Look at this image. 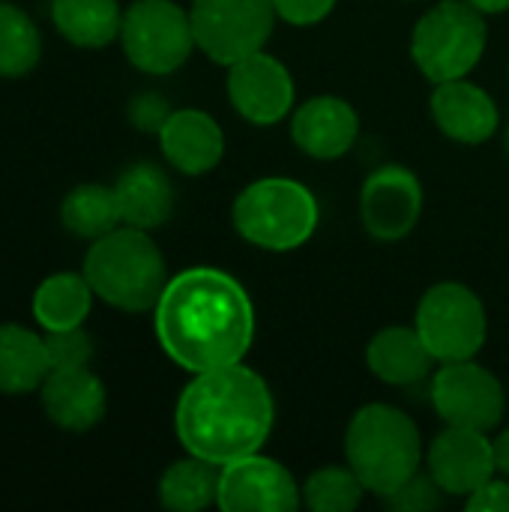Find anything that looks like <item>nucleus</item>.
Masks as SVG:
<instances>
[{"label":"nucleus","mask_w":509,"mask_h":512,"mask_svg":"<svg viewBox=\"0 0 509 512\" xmlns=\"http://www.w3.org/2000/svg\"><path fill=\"white\" fill-rule=\"evenodd\" d=\"M162 351L186 372L234 366L255 336V309L246 288L213 267H192L168 279L156 303Z\"/></svg>","instance_id":"obj_1"},{"label":"nucleus","mask_w":509,"mask_h":512,"mask_svg":"<svg viewBox=\"0 0 509 512\" xmlns=\"http://www.w3.org/2000/svg\"><path fill=\"white\" fill-rule=\"evenodd\" d=\"M273 417L267 381L234 363L192 378L177 402L174 426L189 456L228 465L261 450L273 432Z\"/></svg>","instance_id":"obj_2"},{"label":"nucleus","mask_w":509,"mask_h":512,"mask_svg":"<svg viewBox=\"0 0 509 512\" xmlns=\"http://www.w3.org/2000/svg\"><path fill=\"white\" fill-rule=\"evenodd\" d=\"M84 276L96 297L123 312L156 309L168 276L165 258L141 228H114L84 258Z\"/></svg>","instance_id":"obj_3"},{"label":"nucleus","mask_w":509,"mask_h":512,"mask_svg":"<svg viewBox=\"0 0 509 512\" xmlns=\"http://www.w3.org/2000/svg\"><path fill=\"white\" fill-rule=\"evenodd\" d=\"M345 456L366 492L387 498L417 474L423 444L408 414L393 405H366L348 426Z\"/></svg>","instance_id":"obj_4"},{"label":"nucleus","mask_w":509,"mask_h":512,"mask_svg":"<svg viewBox=\"0 0 509 512\" xmlns=\"http://www.w3.org/2000/svg\"><path fill=\"white\" fill-rule=\"evenodd\" d=\"M234 228L252 246L291 252L318 228L315 195L288 177H264L249 183L234 201Z\"/></svg>","instance_id":"obj_5"},{"label":"nucleus","mask_w":509,"mask_h":512,"mask_svg":"<svg viewBox=\"0 0 509 512\" xmlns=\"http://www.w3.org/2000/svg\"><path fill=\"white\" fill-rule=\"evenodd\" d=\"M486 39L489 30L480 9L468 0H444L417 21L411 57L429 81H456L480 63Z\"/></svg>","instance_id":"obj_6"},{"label":"nucleus","mask_w":509,"mask_h":512,"mask_svg":"<svg viewBox=\"0 0 509 512\" xmlns=\"http://www.w3.org/2000/svg\"><path fill=\"white\" fill-rule=\"evenodd\" d=\"M414 327L432 357L441 363L474 360L489 333L483 300L459 282H441L429 288L417 306Z\"/></svg>","instance_id":"obj_7"},{"label":"nucleus","mask_w":509,"mask_h":512,"mask_svg":"<svg viewBox=\"0 0 509 512\" xmlns=\"http://www.w3.org/2000/svg\"><path fill=\"white\" fill-rule=\"evenodd\" d=\"M120 39L129 63L147 75L177 72L195 48L192 18L174 0H135L123 12Z\"/></svg>","instance_id":"obj_8"},{"label":"nucleus","mask_w":509,"mask_h":512,"mask_svg":"<svg viewBox=\"0 0 509 512\" xmlns=\"http://www.w3.org/2000/svg\"><path fill=\"white\" fill-rule=\"evenodd\" d=\"M195 45L222 66L264 51L276 6L273 0H192L189 9Z\"/></svg>","instance_id":"obj_9"},{"label":"nucleus","mask_w":509,"mask_h":512,"mask_svg":"<svg viewBox=\"0 0 509 512\" xmlns=\"http://www.w3.org/2000/svg\"><path fill=\"white\" fill-rule=\"evenodd\" d=\"M432 405L447 426L489 432L504 417L501 381L474 360L444 363L432 381Z\"/></svg>","instance_id":"obj_10"},{"label":"nucleus","mask_w":509,"mask_h":512,"mask_svg":"<svg viewBox=\"0 0 509 512\" xmlns=\"http://www.w3.org/2000/svg\"><path fill=\"white\" fill-rule=\"evenodd\" d=\"M300 492L285 465L252 453L222 465L216 504L225 512H294Z\"/></svg>","instance_id":"obj_11"},{"label":"nucleus","mask_w":509,"mask_h":512,"mask_svg":"<svg viewBox=\"0 0 509 512\" xmlns=\"http://www.w3.org/2000/svg\"><path fill=\"white\" fill-rule=\"evenodd\" d=\"M228 69V96L243 120L273 126L291 114L294 78L276 57H270L267 51H255L231 63Z\"/></svg>","instance_id":"obj_12"},{"label":"nucleus","mask_w":509,"mask_h":512,"mask_svg":"<svg viewBox=\"0 0 509 512\" xmlns=\"http://www.w3.org/2000/svg\"><path fill=\"white\" fill-rule=\"evenodd\" d=\"M423 210V189L414 171L402 165H384L363 183L360 216L372 237L402 240L414 231Z\"/></svg>","instance_id":"obj_13"},{"label":"nucleus","mask_w":509,"mask_h":512,"mask_svg":"<svg viewBox=\"0 0 509 512\" xmlns=\"http://www.w3.org/2000/svg\"><path fill=\"white\" fill-rule=\"evenodd\" d=\"M429 474L447 495H471L489 483L495 468V450L486 432L447 426L429 447Z\"/></svg>","instance_id":"obj_14"},{"label":"nucleus","mask_w":509,"mask_h":512,"mask_svg":"<svg viewBox=\"0 0 509 512\" xmlns=\"http://www.w3.org/2000/svg\"><path fill=\"white\" fill-rule=\"evenodd\" d=\"M360 132L357 111L339 96H315L294 111L291 138L312 159L345 156Z\"/></svg>","instance_id":"obj_15"},{"label":"nucleus","mask_w":509,"mask_h":512,"mask_svg":"<svg viewBox=\"0 0 509 512\" xmlns=\"http://www.w3.org/2000/svg\"><path fill=\"white\" fill-rule=\"evenodd\" d=\"M432 117H435L438 129L459 144H483L498 129L495 99L483 87H477L465 78L441 81L435 87Z\"/></svg>","instance_id":"obj_16"},{"label":"nucleus","mask_w":509,"mask_h":512,"mask_svg":"<svg viewBox=\"0 0 509 512\" xmlns=\"http://www.w3.org/2000/svg\"><path fill=\"white\" fill-rule=\"evenodd\" d=\"M159 144L165 159L189 177L213 171L225 156V135L219 123L198 108L171 111L159 129Z\"/></svg>","instance_id":"obj_17"},{"label":"nucleus","mask_w":509,"mask_h":512,"mask_svg":"<svg viewBox=\"0 0 509 512\" xmlns=\"http://www.w3.org/2000/svg\"><path fill=\"white\" fill-rule=\"evenodd\" d=\"M42 405L51 423L69 432H87L105 417V384L87 369H54L42 384Z\"/></svg>","instance_id":"obj_18"},{"label":"nucleus","mask_w":509,"mask_h":512,"mask_svg":"<svg viewBox=\"0 0 509 512\" xmlns=\"http://www.w3.org/2000/svg\"><path fill=\"white\" fill-rule=\"evenodd\" d=\"M114 192H117L120 216L132 228L141 231L159 228L174 213V186L165 177V171L150 162H138L126 168L114 183Z\"/></svg>","instance_id":"obj_19"},{"label":"nucleus","mask_w":509,"mask_h":512,"mask_svg":"<svg viewBox=\"0 0 509 512\" xmlns=\"http://www.w3.org/2000/svg\"><path fill=\"white\" fill-rule=\"evenodd\" d=\"M366 363L378 381L393 387H411L429 375L435 357L420 339L417 327H387L369 342Z\"/></svg>","instance_id":"obj_20"},{"label":"nucleus","mask_w":509,"mask_h":512,"mask_svg":"<svg viewBox=\"0 0 509 512\" xmlns=\"http://www.w3.org/2000/svg\"><path fill=\"white\" fill-rule=\"evenodd\" d=\"M51 360L45 339L18 324H0V393L27 396L45 384Z\"/></svg>","instance_id":"obj_21"},{"label":"nucleus","mask_w":509,"mask_h":512,"mask_svg":"<svg viewBox=\"0 0 509 512\" xmlns=\"http://www.w3.org/2000/svg\"><path fill=\"white\" fill-rule=\"evenodd\" d=\"M90 306L93 288L84 273H54L33 294V315L48 333L81 327Z\"/></svg>","instance_id":"obj_22"},{"label":"nucleus","mask_w":509,"mask_h":512,"mask_svg":"<svg viewBox=\"0 0 509 512\" xmlns=\"http://www.w3.org/2000/svg\"><path fill=\"white\" fill-rule=\"evenodd\" d=\"M54 27L81 48H105L120 36L123 12L117 0H51Z\"/></svg>","instance_id":"obj_23"},{"label":"nucleus","mask_w":509,"mask_h":512,"mask_svg":"<svg viewBox=\"0 0 509 512\" xmlns=\"http://www.w3.org/2000/svg\"><path fill=\"white\" fill-rule=\"evenodd\" d=\"M219 465L198 456L174 462L159 480V501L174 512H198L216 504L219 492Z\"/></svg>","instance_id":"obj_24"},{"label":"nucleus","mask_w":509,"mask_h":512,"mask_svg":"<svg viewBox=\"0 0 509 512\" xmlns=\"http://www.w3.org/2000/svg\"><path fill=\"white\" fill-rule=\"evenodd\" d=\"M60 219H63L66 231H72L75 237H84V240H99L123 222L117 192L108 186H99V183L75 186L63 198Z\"/></svg>","instance_id":"obj_25"},{"label":"nucleus","mask_w":509,"mask_h":512,"mask_svg":"<svg viewBox=\"0 0 509 512\" xmlns=\"http://www.w3.org/2000/svg\"><path fill=\"white\" fill-rule=\"evenodd\" d=\"M42 54L36 24L18 6L0 3V78L27 75Z\"/></svg>","instance_id":"obj_26"},{"label":"nucleus","mask_w":509,"mask_h":512,"mask_svg":"<svg viewBox=\"0 0 509 512\" xmlns=\"http://www.w3.org/2000/svg\"><path fill=\"white\" fill-rule=\"evenodd\" d=\"M366 486L348 468H321L303 486V501L315 512H351L360 507Z\"/></svg>","instance_id":"obj_27"},{"label":"nucleus","mask_w":509,"mask_h":512,"mask_svg":"<svg viewBox=\"0 0 509 512\" xmlns=\"http://www.w3.org/2000/svg\"><path fill=\"white\" fill-rule=\"evenodd\" d=\"M45 348H48L51 372L54 369H78V366H87L90 357H93V342H90V336L81 327L48 333Z\"/></svg>","instance_id":"obj_28"},{"label":"nucleus","mask_w":509,"mask_h":512,"mask_svg":"<svg viewBox=\"0 0 509 512\" xmlns=\"http://www.w3.org/2000/svg\"><path fill=\"white\" fill-rule=\"evenodd\" d=\"M441 486L432 480V474L429 477H420V474H414L405 486H399L393 495H387L384 498V504L390 507V510H399V512H420V510H435L438 504H441Z\"/></svg>","instance_id":"obj_29"},{"label":"nucleus","mask_w":509,"mask_h":512,"mask_svg":"<svg viewBox=\"0 0 509 512\" xmlns=\"http://www.w3.org/2000/svg\"><path fill=\"white\" fill-rule=\"evenodd\" d=\"M276 6V15L288 24H297V27H309V24H318L324 21L336 0H273Z\"/></svg>","instance_id":"obj_30"},{"label":"nucleus","mask_w":509,"mask_h":512,"mask_svg":"<svg viewBox=\"0 0 509 512\" xmlns=\"http://www.w3.org/2000/svg\"><path fill=\"white\" fill-rule=\"evenodd\" d=\"M168 117H171V108L159 93H141L129 105V120L144 132H159Z\"/></svg>","instance_id":"obj_31"},{"label":"nucleus","mask_w":509,"mask_h":512,"mask_svg":"<svg viewBox=\"0 0 509 512\" xmlns=\"http://www.w3.org/2000/svg\"><path fill=\"white\" fill-rule=\"evenodd\" d=\"M465 507L471 512H509V483L504 480L483 483L477 492L468 495Z\"/></svg>","instance_id":"obj_32"},{"label":"nucleus","mask_w":509,"mask_h":512,"mask_svg":"<svg viewBox=\"0 0 509 512\" xmlns=\"http://www.w3.org/2000/svg\"><path fill=\"white\" fill-rule=\"evenodd\" d=\"M492 450H495V468H498V474L509 477V429L507 432H501V435L492 441Z\"/></svg>","instance_id":"obj_33"},{"label":"nucleus","mask_w":509,"mask_h":512,"mask_svg":"<svg viewBox=\"0 0 509 512\" xmlns=\"http://www.w3.org/2000/svg\"><path fill=\"white\" fill-rule=\"evenodd\" d=\"M474 9H480L483 15H495V12H504L509 9V0H468Z\"/></svg>","instance_id":"obj_34"},{"label":"nucleus","mask_w":509,"mask_h":512,"mask_svg":"<svg viewBox=\"0 0 509 512\" xmlns=\"http://www.w3.org/2000/svg\"><path fill=\"white\" fill-rule=\"evenodd\" d=\"M507 147H509V132H507Z\"/></svg>","instance_id":"obj_35"}]
</instances>
